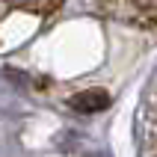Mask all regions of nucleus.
<instances>
[{
  "label": "nucleus",
  "instance_id": "nucleus-3",
  "mask_svg": "<svg viewBox=\"0 0 157 157\" xmlns=\"http://www.w3.org/2000/svg\"><path fill=\"white\" fill-rule=\"evenodd\" d=\"M21 9H30V12H53L56 3H24Z\"/></svg>",
  "mask_w": 157,
  "mask_h": 157
},
{
  "label": "nucleus",
  "instance_id": "nucleus-1",
  "mask_svg": "<svg viewBox=\"0 0 157 157\" xmlns=\"http://www.w3.org/2000/svg\"><path fill=\"white\" fill-rule=\"evenodd\" d=\"M71 107L77 113H98V110H107L110 107V98L101 89H86V92H77V95L71 98Z\"/></svg>",
  "mask_w": 157,
  "mask_h": 157
},
{
  "label": "nucleus",
  "instance_id": "nucleus-2",
  "mask_svg": "<svg viewBox=\"0 0 157 157\" xmlns=\"http://www.w3.org/2000/svg\"><path fill=\"white\" fill-rule=\"evenodd\" d=\"M116 9L119 12H131L142 24H157V3H124V6H116Z\"/></svg>",
  "mask_w": 157,
  "mask_h": 157
}]
</instances>
